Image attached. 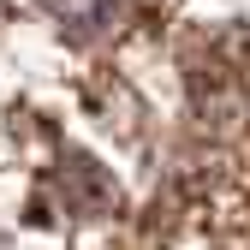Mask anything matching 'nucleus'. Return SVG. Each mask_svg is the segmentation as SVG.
<instances>
[{"label": "nucleus", "instance_id": "nucleus-1", "mask_svg": "<svg viewBox=\"0 0 250 250\" xmlns=\"http://www.w3.org/2000/svg\"><path fill=\"white\" fill-rule=\"evenodd\" d=\"M42 6L72 30V36H96V30H107L119 12H125V0H42Z\"/></svg>", "mask_w": 250, "mask_h": 250}]
</instances>
